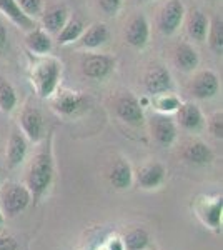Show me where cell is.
<instances>
[{"label": "cell", "instance_id": "cell-1", "mask_svg": "<svg viewBox=\"0 0 223 250\" xmlns=\"http://www.w3.org/2000/svg\"><path fill=\"white\" fill-rule=\"evenodd\" d=\"M60 77H62V63L55 57L42 55L30 63V82L40 99H50L55 94L60 85Z\"/></svg>", "mask_w": 223, "mask_h": 250}, {"label": "cell", "instance_id": "cell-2", "mask_svg": "<svg viewBox=\"0 0 223 250\" xmlns=\"http://www.w3.org/2000/svg\"><path fill=\"white\" fill-rule=\"evenodd\" d=\"M54 180V160H52L50 150H42L32 159L27 168L25 187L32 195V200H40Z\"/></svg>", "mask_w": 223, "mask_h": 250}, {"label": "cell", "instance_id": "cell-3", "mask_svg": "<svg viewBox=\"0 0 223 250\" xmlns=\"http://www.w3.org/2000/svg\"><path fill=\"white\" fill-rule=\"evenodd\" d=\"M32 202V195L23 184H7L0 188V208L3 215L17 217Z\"/></svg>", "mask_w": 223, "mask_h": 250}, {"label": "cell", "instance_id": "cell-4", "mask_svg": "<svg viewBox=\"0 0 223 250\" xmlns=\"http://www.w3.org/2000/svg\"><path fill=\"white\" fill-rule=\"evenodd\" d=\"M113 110H115L117 119L122 120L123 124L130 125V127H142L145 122L143 107L140 105L139 99L132 94V92H122L115 99L113 104Z\"/></svg>", "mask_w": 223, "mask_h": 250}, {"label": "cell", "instance_id": "cell-5", "mask_svg": "<svg viewBox=\"0 0 223 250\" xmlns=\"http://www.w3.org/2000/svg\"><path fill=\"white\" fill-rule=\"evenodd\" d=\"M117 60L107 54H85L80 60V70L83 77L90 80H105L113 74Z\"/></svg>", "mask_w": 223, "mask_h": 250}, {"label": "cell", "instance_id": "cell-6", "mask_svg": "<svg viewBox=\"0 0 223 250\" xmlns=\"http://www.w3.org/2000/svg\"><path fill=\"white\" fill-rule=\"evenodd\" d=\"M52 99V108L60 117H74L87 107V97L68 88H57Z\"/></svg>", "mask_w": 223, "mask_h": 250}, {"label": "cell", "instance_id": "cell-7", "mask_svg": "<svg viewBox=\"0 0 223 250\" xmlns=\"http://www.w3.org/2000/svg\"><path fill=\"white\" fill-rule=\"evenodd\" d=\"M186 15V9L182 0H168L163 7L158 12V19H157V27L158 30L163 35L177 34L178 29L182 27Z\"/></svg>", "mask_w": 223, "mask_h": 250}, {"label": "cell", "instance_id": "cell-8", "mask_svg": "<svg viewBox=\"0 0 223 250\" xmlns=\"http://www.w3.org/2000/svg\"><path fill=\"white\" fill-rule=\"evenodd\" d=\"M19 128L28 142L39 144L45 137V122H43L42 112L34 105L23 107L19 117Z\"/></svg>", "mask_w": 223, "mask_h": 250}, {"label": "cell", "instance_id": "cell-9", "mask_svg": "<svg viewBox=\"0 0 223 250\" xmlns=\"http://www.w3.org/2000/svg\"><path fill=\"white\" fill-rule=\"evenodd\" d=\"M143 88L148 95H158L165 92H173V79L165 65L153 63L143 74Z\"/></svg>", "mask_w": 223, "mask_h": 250}, {"label": "cell", "instance_id": "cell-10", "mask_svg": "<svg viewBox=\"0 0 223 250\" xmlns=\"http://www.w3.org/2000/svg\"><path fill=\"white\" fill-rule=\"evenodd\" d=\"M220 90V80L218 75L213 70H200L193 75V79L190 80L188 92L193 99L197 100H208L213 99Z\"/></svg>", "mask_w": 223, "mask_h": 250}, {"label": "cell", "instance_id": "cell-11", "mask_svg": "<svg viewBox=\"0 0 223 250\" xmlns=\"http://www.w3.org/2000/svg\"><path fill=\"white\" fill-rule=\"evenodd\" d=\"M150 134L152 139L155 140L162 147H170L177 140L178 134V125L175 119L165 114H155L150 117Z\"/></svg>", "mask_w": 223, "mask_h": 250}, {"label": "cell", "instance_id": "cell-12", "mask_svg": "<svg viewBox=\"0 0 223 250\" xmlns=\"http://www.w3.org/2000/svg\"><path fill=\"white\" fill-rule=\"evenodd\" d=\"M68 19H70V9L65 3H50V5L43 7L42 15H40V23L48 35H57Z\"/></svg>", "mask_w": 223, "mask_h": 250}, {"label": "cell", "instance_id": "cell-13", "mask_svg": "<svg viewBox=\"0 0 223 250\" xmlns=\"http://www.w3.org/2000/svg\"><path fill=\"white\" fill-rule=\"evenodd\" d=\"M150 40V23L145 15H135L125 27V42L132 48L142 50L148 45Z\"/></svg>", "mask_w": 223, "mask_h": 250}, {"label": "cell", "instance_id": "cell-14", "mask_svg": "<svg viewBox=\"0 0 223 250\" xmlns=\"http://www.w3.org/2000/svg\"><path fill=\"white\" fill-rule=\"evenodd\" d=\"M177 125H180L186 132H198L203 128L205 125V117L203 112L200 110V107L193 102H185L180 104V107L177 108Z\"/></svg>", "mask_w": 223, "mask_h": 250}, {"label": "cell", "instance_id": "cell-15", "mask_svg": "<svg viewBox=\"0 0 223 250\" xmlns=\"http://www.w3.org/2000/svg\"><path fill=\"white\" fill-rule=\"evenodd\" d=\"M165 179H167V168L160 162L145 164L137 172V184H139L140 188H145V190L158 188L165 182Z\"/></svg>", "mask_w": 223, "mask_h": 250}, {"label": "cell", "instance_id": "cell-16", "mask_svg": "<svg viewBox=\"0 0 223 250\" xmlns=\"http://www.w3.org/2000/svg\"><path fill=\"white\" fill-rule=\"evenodd\" d=\"M28 152V140L25 139V135L20 132V128H14L10 132L9 142H7V165L10 168H17L19 165L23 164Z\"/></svg>", "mask_w": 223, "mask_h": 250}, {"label": "cell", "instance_id": "cell-17", "mask_svg": "<svg viewBox=\"0 0 223 250\" xmlns=\"http://www.w3.org/2000/svg\"><path fill=\"white\" fill-rule=\"evenodd\" d=\"M110 40V30L103 22H95L90 27H85L83 34L80 35V39L77 40V45L85 50H93L105 45Z\"/></svg>", "mask_w": 223, "mask_h": 250}, {"label": "cell", "instance_id": "cell-18", "mask_svg": "<svg viewBox=\"0 0 223 250\" xmlns=\"http://www.w3.org/2000/svg\"><path fill=\"white\" fill-rule=\"evenodd\" d=\"M182 159L190 165H198L203 167L213 162L215 155L213 150L202 140H192V142L185 144L182 148Z\"/></svg>", "mask_w": 223, "mask_h": 250}, {"label": "cell", "instance_id": "cell-19", "mask_svg": "<svg viewBox=\"0 0 223 250\" xmlns=\"http://www.w3.org/2000/svg\"><path fill=\"white\" fill-rule=\"evenodd\" d=\"M173 63L180 72L192 74L200 65V55L197 48L188 42H180L173 50Z\"/></svg>", "mask_w": 223, "mask_h": 250}, {"label": "cell", "instance_id": "cell-20", "mask_svg": "<svg viewBox=\"0 0 223 250\" xmlns=\"http://www.w3.org/2000/svg\"><path fill=\"white\" fill-rule=\"evenodd\" d=\"M185 27L188 37L197 43L205 42L210 25V19L206 17L205 12H202L200 9H193L188 12V15H185Z\"/></svg>", "mask_w": 223, "mask_h": 250}, {"label": "cell", "instance_id": "cell-21", "mask_svg": "<svg viewBox=\"0 0 223 250\" xmlns=\"http://www.w3.org/2000/svg\"><path fill=\"white\" fill-rule=\"evenodd\" d=\"M25 47L34 55L42 57V55H48L52 52L54 40H52V35H48L42 27L37 25L35 29L25 32Z\"/></svg>", "mask_w": 223, "mask_h": 250}, {"label": "cell", "instance_id": "cell-22", "mask_svg": "<svg viewBox=\"0 0 223 250\" xmlns=\"http://www.w3.org/2000/svg\"><path fill=\"white\" fill-rule=\"evenodd\" d=\"M0 14L9 19L17 29L23 32H28L37 27V22H35L34 19L27 17V15L20 10V7L17 5L15 0H0Z\"/></svg>", "mask_w": 223, "mask_h": 250}, {"label": "cell", "instance_id": "cell-23", "mask_svg": "<svg viewBox=\"0 0 223 250\" xmlns=\"http://www.w3.org/2000/svg\"><path fill=\"white\" fill-rule=\"evenodd\" d=\"M108 182L115 190H127L133 184V170L130 164L125 160H117L113 164L110 173H108Z\"/></svg>", "mask_w": 223, "mask_h": 250}, {"label": "cell", "instance_id": "cell-24", "mask_svg": "<svg viewBox=\"0 0 223 250\" xmlns=\"http://www.w3.org/2000/svg\"><path fill=\"white\" fill-rule=\"evenodd\" d=\"M85 30V22L79 17H70L67 20V23L62 27V30L55 35L57 37V43L59 45H70V43H75L77 40L80 39V35L83 34Z\"/></svg>", "mask_w": 223, "mask_h": 250}, {"label": "cell", "instance_id": "cell-25", "mask_svg": "<svg viewBox=\"0 0 223 250\" xmlns=\"http://www.w3.org/2000/svg\"><path fill=\"white\" fill-rule=\"evenodd\" d=\"M222 210H223V204H222V197L215 200H206L198 207V215L202 217L203 224H206L208 227L217 229L222 225Z\"/></svg>", "mask_w": 223, "mask_h": 250}, {"label": "cell", "instance_id": "cell-26", "mask_svg": "<svg viewBox=\"0 0 223 250\" xmlns=\"http://www.w3.org/2000/svg\"><path fill=\"white\" fill-rule=\"evenodd\" d=\"M19 104L17 90L3 75H0V112L12 114Z\"/></svg>", "mask_w": 223, "mask_h": 250}, {"label": "cell", "instance_id": "cell-27", "mask_svg": "<svg viewBox=\"0 0 223 250\" xmlns=\"http://www.w3.org/2000/svg\"><path fill=\"white\" fill-rule=\"evenodd\" d=\"M206 40H208V45L215 55L223 54V19H222V15H215L213 19H210Z\"/></svg>", "mask_w": 223, "mask_h": 250}, {"label": "cell", "instance_id": "cell-28", "mask_svg": "<svg viewBox=\"0 0 223 250\" xmlns=\"http://www.w3.org/2000/svg\"><path fill=\"white\" fill-rule=\"evenodd\" d=\"M152 107L157 110V114H165L172 115L177 112V108L180 107L182 100L173 94V92H165V94H158L152 97Z\"/></svg>", "mask_w": 223, "mask_h": 250}, {"label": "cell", "instance_id": "cell-29", "mask_svg": "<svg viewBox=\"0 0 223 250\" xmlns=\"http://www.w3.org/2000/svg\"><path fill=\"white\" fill-rule=\"evenodd\" d=\"M125 250H145L150 245V235L143 229H132L122 239Z\"/></svg>", "mask_w": 223, "mask_h": 250}, {"label": "cell", "instance_id": "cell-30", "mask_svg": "<svg viewBox=\"0 0 223 250\" xmlns=\"http://www.w3.org/2000/svg\"><path fill=\"white\" fill-rule=\"evenodd\" d=\"M17 5L20 7V10L27 15V17L37 20L42 15V10L45 7V2L43 0H15Z\"/></svg>", "mask_w": 223, "mask_h": 250}, {"label": "cell", "instance_id": "cell-31", "mask_svg": "<svg viewBox=\"0 0 223 250\" xmlns=\"http://www.w3.org/2000/svg\"><path fill=\"white\" fill-rule=\"evenodd\" d=\"M208 132L217 140L223 139V114L222 112H215L208 119Z\"/></svg>", "mask_w": 223, "mask_h": 250}, {"label": "cell", "instance_id": "cell-32", "mask_svg": "<svg viewBox=\"0 0 223 250\" xmlns=\"http://www.w3.org/2000/svg\"><path fill=\"white\" fill-rule=\"evenodd\" d=\"M97 5L99 9L103 12L108 17H115L120 12L122 5H123V0H97Z\"/></svg>", "mask_w": 223, "mask_h": 250}, {"label": "cell", "instance_id": "cell-33", "mask_svg": "<svg viewBox=\"0 0 223 250\" xmlns=\"http://www.w3.org/2000/svg\"><path fill=\"white\" fill-rule=\"evenodd\" d=\"M0 250H19V244L12 237H2L0 239Z\"/></svg>", "mask_w": 223, "mask_h": 250}, {"label": "cell", "instance_id": "cell-34", "mask_svg": "<svg viewBox=\"0 0 223 250\" xmlns=\"http://www.w3.org/2000/svg\"><path fill=\"white\" fill-rule=\"evenodd\" d=\"M7 45H9V32H7L5 25L0 22V54L5 50Z\"/></svg>", "mask_w": 223, "mask_h": 250}, {"label": "cell", "instance_id": "cell-35", "mask_svg": "<svg viewBox=\"0 0 223 250\" xmlns=\"http://www.w3.org/2000/svg\"><path fill=\"white\" fill-rule=\"evenodd\" d=\"M108 250H125L123 249V242L120 239H112L108 242Z\"/></svg>", "mask_w": 223, "mask_h": 250}, {"label": "cell", "instance_id": "cell-36", "mask_svg": "<svg viewBox=\"0 0 223 250\" xmlns=\"http://www.w3.org/2000/svg\"><path fill=\"white\" fill-rule=\"evenodd\" d=\"M3 219H5V215H3L2 208H0V227H2V225H3Z\"/></svg>", "mask_w": 223, "mask_h": 250}, {"label": "cell", "instance_id": "cell-37", "mask_svg": "<svg viewBox=\"0 0 223 250\" xmlns=\"http://www.w3.org/2000/svg\"><path fill=\"white\" fill-rule=\"evenodd\" d=\"M140 3H147V2H150V0H139Z\"/></svg>", "mask_w": 223, "mask_h": 250}, {"label": "cell", "instance_id": "cell-38", "mask_svg": "<svg viewBox=\"0 0 223 250\" xmlns=\"http://www.w3.org/2000/svg\"><path fill=\"white\" fill-rule=\"evenodd\" d=\"M0 179H2V173H0Z\"/></svg>", "mask_w": 223, "mask_h": 250}]
</instances>
